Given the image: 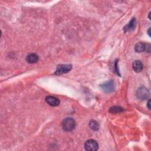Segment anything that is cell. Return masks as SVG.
Segmentation results:
<instances>
[{
  "label": "cell",
  "instance_id": "3",
  "mask_svg": "<svg viewBox=\"0 0 151 151\" xmlns=\"http://www.w3.org/2000/svg\"><path fill=\"white\" fill-rule=\"evenodd\" d=\"M100 88L106 93H112L115 89L114 82L112 80H109L100 85Z\"/></svg>",
  "mask_w": 151,
  "mask_h": 151
},
{
  "label": "cell",
  "instance_id": "5",
  "mask_svg": "<svg viewBox=\"0 0 151 151\" xmlns=\"http://www.w3.org/2000/svg\"><path fill=\"white\" fill-rule=\"evenodd\" d=\"M137 96L139 99L145 100L149 97V92L146 88L142 86L139 88L137 90Z\"/></svg>",
  "mask_w": 151,
  "mask_h": 151
},
{
  "label": "cell",
  "instance_id": "10",
  "mask_svg": "<svg viewBox=\"0 0 151 151\" xmlns=\"http://www.w3.org/2000/svg\"><path fill=\"white\" fill-rule=\"evenodd\" d=\"M135 51L138 53H141L144 51H145L146 49V44L143 43H139L137 44H136L135 47Z\"/></svg>",
  "mask_w": 151,
  "mask_h": 151
},
{
  "label": "cell",
  "instance_id": "9",
  "mask_svg": "<svg viewBox=\"0 0 151 151\" xmlns=\"http://www.w3.org/2000/svg\"><path fill=\"white\" fill-rule=\"evenodd\" d=\"M26 60L29 63H36L39 61V56L36 54L31 53L27 56Z\"/></svg>",
  "mask_w": 151,
  "mask_h": 151
},
{
  "label": "cell",
  "instance_id": "2",
  "mask_svg": "<svg viewBox=\"0 0 151 151\" xmlns=\"http://www.w3.org/2000/svg\"><path fill=\"white\" fill-rule=\"evenodd\" d=\"M72 69V66L71 64H60L58 65L54 74L60 76L65 73L69 72Z\"/></svg>",
  "mask_w": 151,
  "mask_h": 151
},
{
  "label": "cell",
  "instance_id": "8",
  "mask_svg": "<svg viewBox=\"0 0 151 151\" xmlns=\"http://www.w3.org/2000/svg\"><path fill=\"white\" fill-rule=\"evenodd\" d=\"M143 65L141 61L136 60L133 63V69L137 73L141 72L143 70Z\"/></svg>",
  "mask_w": 151,
  "mask_h": 151
},
{
  "label": "cell",
  "instance_id": "13",
  "mask_svg": "<svg viewBox=\"0 0 151 151\" xmlns=\"http://www.w3.org/2000/svg\"><path fill=\"white\" fill-rule=\"evenodd\" d=\"M150 100H149V101H148V105H147L148 108L149 109H150Z\"/></svg>",
  "mask_w": 151,
  "mask_h": 151
},
{
  "label": "cell",
  "instance_id": "4",
  "mask_svg": "<svg viewBox=\"0 0 151 151\" xmlns=\"http://www.w3.org/2000/svg\"><path fill=\"white\" fill-rule=\"evenodd\" d=\"M85 148L88 151H96L98 149V143L96 141L90 139L85 143Z\"/></svg>",
  "mask_w": 151,
  "mask_h": 151
},
{
  "label": "cell",
  "instance_id": "12",
  "mask_svg": "<svg viewBox=\"0 0 151 151\" xmlns=\"http://www.w3.org/2000/svg\"><path fill=\"white\" fill-rule=\"evenodd\" d=\"M123 109L120 106H113L109 109V112L112 113H119L123 111Z\"/></svg>",
  "mask_w": 151,
  "mask_h": 151
},
{
  "label": "cell",
  "instance_id": "7",
  "mask_svg": "<svg viewBox=\"0 0 151 151\" xmlns=\"http://www.w3.org/2000/svg\"><path fill=\"white\" fill-rule=\"evenodd\" d=\"M137 26V20L135 19H133L130 20V21L124 27L125 32L132 31L135 30Z\"/></svg>",
  "mask_w": 151,
  "mask_h": 151
},
{
  "label": "cell",
  "instance_id": "1",
  "mask_svg": "<svg viewBox=\"0 0 151 151\" xmlns=\"http://www.w3.org/2000/svg\"><path fill=\"white\" fill-rule=\"evenodd\" d=\"M76 126L75 121L73 119L70 117L64 119L62 122V128L63 129L67 132H70L73 130Z\"/></svg>",
  "mask_w": 151,
  "mask_h": 151
},
{
  "label": "cell",
  "instance_id": "14",
  "mask_svg": "<svg viewBox=\"0 0 151 151\" xmlns=\"http://www.w3.org/2000/svg\"><path fill=\"white\" fill-rule=\"evenodd\" d=\"M150 28H149L148 30V34L149 36H150Z\"/></svg>",
  "mask_w": 151,
  "mask_h": 151
},
{
  "label": "cell",
  "instance_id": "11",
  "mask_svg": "<svg viewBox=\"0 0 151 151\" xmlns=\"http://www.w3.org/2000/svg\"><path fill=\"white\" fill-rule=\"evenodd\" d=\"M89 126L90 129L94 131H97L99 129V125L98 122L94 120H92L89 122Z\"/></svg>",
  "mask_w": 151,
  "mask_h": 151
},
{
  "label": "cell",
  "instance_id": "6",
  "mask_svg": "<svg viewBox=\"0 0 151 151\" xmlns=\"http://www.w3.org/2000/svg\"><path fill=\"white\" fill-rule=\"evenodd\" d=\"M46 101L49 105L53 107L57 106L60 104V100L54 96H47L46 97Z\"/></svg>",
  "mask_w": 151,
  "mask_h": 151
}]
</instances>
